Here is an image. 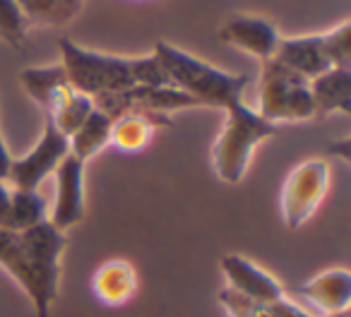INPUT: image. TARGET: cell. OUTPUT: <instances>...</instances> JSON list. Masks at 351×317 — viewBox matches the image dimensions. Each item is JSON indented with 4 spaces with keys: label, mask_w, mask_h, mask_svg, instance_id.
Instances as JSON below:
<instances>
[{
    "label": "cell",
    "mask_w": 351,
    "mask_h": 317,
    "mask_svg": "<svg viewBox=\"0 0 351 317\" xmlns=\"http://www.w3.org/2000/svg\"><path fill=\"white\" fill-rule=\"evenodd\" d=\"M298 293H301L308 303L320 307L327 317L341 315V312H349L351 274H349V269H344V267L325 269V272L308 279L306 283H301Z\"/></svg>",
    "instance_id": "7c38bea8"
},
{
    "label": "cell",
    "mask_w": 351,
    "mask_h": 317,
    "mask_svg": "<svg viewBox=\"0 0 351 317\" xmlns=\"http://www.w3.org/2000/svg\"><path fill=\"white\" fill-rule=\"evenodd\" d=\"M20 84L25 87V92L32 97V101H36L41 108H49L51 101L58 97V92L63 87H68V77L60 63L56 65H32L20 73Z\"/></svg>",
    "instance_id": "d6986e66"
},
{
    "label": "cell",
    "mask_w": 351,
    "mask_h": 317,
    "mask_svg": "<svg viewBox=\"0 0 351 317\" xmlns=\"http://www.w3.org/2000/svg\"><path fill=\"white\" fill-rule=\"evenodd\" d=\"M221 274H224L226 288L231 293L258 303V305H267V303H277L287 298L282 283L243 255H224L221 257Z\"/></svg>",
    "instance_id": "30bf717a"
},
{
    "label": "cell",
    "mask_w": 351,
    "mask_h": 317,
    "mask_svg": "<svg viewBox=\"0 0 351 317\" xmlns=\"http://www.w3.org/2000/svg\"><path fill=\"white\" fill-rule=\"evenodd\" d=\"M92 293L99 303L108 307H121L130 303L137 293V272L128 259H108L94 272Z\"/></svg>",
    "instance_id": "9a60e30c"
},
{
    "label": "cell",
    "mask_w": 351,
    "mask_h": 317,
    "mask_svg": "<svg viewBox=\"0 0 351 317\" xmlns=\"http://www.w3.org/2000/svg\"><path fill=\"white\" fill-rule=\"evenodd\" d=\"M258 116L277 127L284 123L313 121L315 108H313L311 82L293 70L284 68L274 58L260 63Z\"/></svg>",
    "instance_id": "5b68a950"
},
{
    "label": "cell",
    "mask_w": 351,
    "mask_h": 317,
    "mask_svg": "<svg viewBox=\"0 0 351 317\" xmlns=\"http://www.w3.org/2000/svg\"><path fill=\"white\" fill-rule=\"evenodd\" d=\"M224 46L258 58L260 63L272 60L279 46V29L269 20L260 15H231L217 31Z\"/></svg>",
    "instance_id": "9c48e42d"
},
{
    "label": "cell",
    "mask_w": 351,
    "mask_h": 317,
    "mask_svg": "<svg viewBox=\"0 0 351 317\" xmlns=\"http://www.w3.org/2000/svg\"><path fill=\"white\" fill-rule=\"evenodd\" d=\"M27 25L68 27L82 12L84 0H17Z\"/></svg>",
    "instance_id": "ffe728a7"
},
{
    "label": "cell",
    "mask_w": 351,
    "mask_h": 317,
    "mask_svg": "<svg viewBox=\"0 0 351 317\" xmlns=\"http://www.w3.org/2000/svg\"><path fill=\"white\" fill-rule=\"evenodd\" d=\"M94 111V101L84 94H80L77 89L63 87L58 92V97L51 101V106L46 108V121L60 132V135L70 137Z\"/></svg>",
    "instance_id": "e0dca14e"
},
{
    "label": "cell",
    "mask_w": 351,
    "mask_h": 317,
    "mask_svg": "<svg viewBox=\"0 0 351 317\" xmlns=\"http://www.w3.org/2000/svg\"><path fill=\"white\" fill-rule=\"evenodd\" d=\"M279 135V127L267 123L243 99L224 108V125L212 144V168L229 186L245 178L255 149Z\"/></svg>",
    "instance_id": "277c9868"
},
{
    "label": "cell",
    "mask_w": 351,
    "mask_h": 317,
    "mask_svg": "<svg viewBox=\"0 0 351 317\" xmlns=\"http://www.w3.org/2000/svg\"><path fill=\"white\" fill-rule=\"evenodd\" d=\"M274 60H279L284 68L293 70L301 77H306L308 82L332 68L325 55V49H322L320 34L282 36L277 46V53H274Z\"/></svg>",
    "instance_id": "4fadbf2b"
},
{
    "label": "cell",
    "mask_w": 351,
    "mask_h": 317,
    "mask_svg": "<svg viewBox=\"0 0 351 317\" xmlns=\"http://www.w3.org/2000/svg\"><path fill=\"white\" fill-rule=\"evenodd\" d=\"M332 317H349V312H341V315H332Z\"/></svg>",
    "instance_id": "484cf974"
},
{
    "label": "cell",
    "mask_w": 351,
    "mask_h": 317,
    "mask_svg": "<svg viewBox=\"0 0 351 317\" xmlns=\"http://www.w3.org/2000/svg\"><path fill=\"white\" fill-rule=\"evenodd\" d=\"M58 51L68 84L89 99L125 92L132 87H161V84L169 87L152 53L137 58L99 53L75 44L73 39H60Z\"/></svg>",
    "instance_id": "7a4b0ae2"
},
{
    "label": "cell",
    "mask_w": 351,
    "mask_h": 317,
    "mask_svg": "<svg viewBox=\"0 0 351 317\" xmlns=\"http://www.w3.org/2000/svg\"><path fill=\"white\" fill-rule=\"evenodd\" d=\"M152 55L159 63L169 87L188 94L197 106L224 111L229 103L243 99L245 89L250 84L248 75L224 73V70L191 55L188 51L169 44V41H156Z\"/></svg>",
    "instance_id": "3957f363"
},
{
    "label": "cell",
    "mask_w": 351,
    "mask_h": 317,
    "mask_svg": "<svg viewBox=\"0 0 351 317\" xmlns=\"http://www.w3.org/2000/svg\"><path fill=\"white\" fill-rule=\"evenodd\" d=\"M70 154L68 137L60 135L49 121L36 144L25 156H12L8 183L17 190H39V186L60 166L65 156Z\"/></svg>",
    "instance_id": "52a82bcc"
},
{
    "label": "cell",
    "mask_w": 351,
    "mask_h": 317,
    "mask_svg": "<svg viewBox=\"0 0 351 317\" xmlns=\"http://www.w3.org/2000/svg\"><path fill=\"white\" fill-rule=\"evenodd\" d=\"M10 162H12V154L8 151L5 140L0 135V181H8V171H10Z\"/></svg>",
    "instance_id": "d4e9b609"
},
{
    "label": "cell",
    "mask_w": 351,
    "mask_h": 317,
    "mask_svg": "<svg viewBox=\"0 0 351 317\" xmlns=\"http://www.w3.org/2000/svg\"><path fill=\"white\" fill-rule=\"evenodd\" d=\"M171 125V116H159V113H145V111H130L123 116L113 118L111 125V142L118 151L135 154L149 147L154 132L161 127Z\"/></svg>",
    "instance_id": "5bb4252c"
},
{
    "label": "cell",
    "mask_w": 351,
    "mask_h": 317,
    "mask_svg": "<svg viewBox=\"0 0 351 317\" xmlns=\"http://www.w3.org/2000/svg\"><path fill=\"white\" fill-rule=\"evenodd\" d=\"M27 17L17 0H0V39L10 46H20L27 36Z\"/></svg>",
    "instance_id": "603a6c76"
},
{
    "label": "cell",
    "mask_w": 351,
    "mask_h": 317,
    "mask_svg": "<svg viewBox=\"0 0 351 317\" xmlns=\"http://www.w3.org/2000/svg\"><path fill=\"white\" fill-rule=\"evenodd\" d=\"M68 245L49 221L25 231L0 229V267L29 296L36 317H51L60 286V257Z\"/></svg>",
    "instance_id": "6da1fadb"
},
{
    "label": "cell",
    "mask_w": 351,
    "mask_h": 317,
    "mask_svg": "<svg viewBox=\"0 0 351 317\" xmlns=\"http://www.w3.org/2000/svg\"><path fill=\"white\" fill-rule=\"evenodd\" d=\"M311 97L315 118H327L332 113L351 116V70L330 68L311 79Z\"/></svg>",
    "instance_id": "2e32d148"
},
{
    "label": "cell",
    "mask_w": 351,
    "mask_h": 317,
    "mask_svg": "<svg viewBox=\"0 0 351 317\" xmlns=\"http://www.w3.org/2000/svg\"><path fill=\"white\" fill-rule=\"evenodd\" d=\"M322 49L332 68L351 70V22L344 20L332 29L322 31Z\"/></svg>",
    "instance_id": "7402d4cb"
},
{
    "label": "cell",
    "mask_w": 351,
    "mask_h": 317,
    "mask_svg": "<svg viewBox=\"0 0 351 317\" xmlns=\"http://www.w3.org/2000/svg\"><path fill=\"white\" fill-rule=\"evenodd\" d=\"M330 190V166L322 159H308L287 176L282 188V219L291 231L315 216Z\"/></svg>",
    "instance_id": "8992f818"
},
{
    "label": "cell",
    "mask_w": 351,
    "mask_h": 317,
    "mask_svg": "<svg viewBox=\"0 0 351 317\" xmlns=\"http://www.w3.org/2000/svg\"><path fill=\"white\" fill-rule=\"evenodd\" d=\"M56 176V195L53 205L49 207V224L58 231H68L77 226L87 214V200H84V164L68 154L53 171Z\"/></svg>",
    "instance_id": "ba28073f"
},
{
    "label": "cell",
    "mask_w": 351,
    "mask_h": 317,
    "mask_svg": "<svg viewBox=\"0 0 351 317\" xmlns=\"http://www.w3.org/2000/svg\"><path fill=\"white\" fill-rule=\"evenodd\" d=\"M219 301L226 307L229 317H313L303 307L293 305L289 298H282L277 303H267V305H258V303L245 301V298L231 293L229 288H224L219 293Z\"/></svg>",
    "instance_id": "44dd1931"
},
{
    "label": "cell",
    "mask_w": 351,
    "mask_h": 317,
    "mask_svg": "<svg viewBox=\"0 0 351 317\" xmlns=\"http://www.w3.org/2000/svg\"><path fill=\"white\" fill-rule=\"evenodd\" d=\"M49 221V202L39 190H17L0 181V229L25 231Z\"/></svg>",
    "instance_id": "8fae6325"
},
{
    "label": "cell",
    "mask_w": 351,
    "mask_h": 317,
    "mask_svg": "<svg viewBox=\"0 0 351 317\" xmlns=\"http://www.w3.org/2000/svg\"><path fill=\"white\" fill-rule=\"evenodd\" d=\"M327 149H330L335 156H339L344 164L351 162V142H349V137H344V140H339V142H332Z\"/></svg>",
    "instance_id": "cb8c5ba5"
},
{
    "label": "cell",
    "mask_w": 351,
    "mask_h": 317,
    "mask_svg": "<svg viewBox=\"0 0 351 317\" xmlns=\"http://www.w3.org/2000/svg\"><path fill=\"white\" fill-rule=\"evenodd\" d=\"M111 125H113V118H108L106 113L94 108L87 116V121L68 137L70 154L75 159H80L82 164H87L104 147H108V142H111Z\"/></svg>",
    "instance_id": "ac0fdd59"
}]
</instances>
